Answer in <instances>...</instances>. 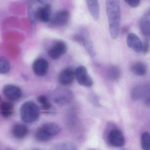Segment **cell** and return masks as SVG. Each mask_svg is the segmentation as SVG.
I'll use <instances>...</instances> for the list:
<instances>
[{
  "mask_svg": "<svg viewBox=\"0 0 150 150\" xmlns=\"http://www.w3.org/2000/svg\"><path fill=\"white\" fill-rule=\"evenodd\" d=\"M106 10L108 20L110 36L113 39L117 38L120 30L121 9L118 1H106Z\"/></svg>",
  "mask_w": 150,
  "mask_h": 150,
  "instance_id": "1",
  "label": "cell"
},
{
  "mask_svg": "<svg viewBox=\"0 0 150 150\" xmlns=\"http://www.w3.org/2000/svg\"><path fill=\"white\" fill-rule=\"evenodd\" d=\"M61 130L60 126L56 123H46L37 129L35 133V138L39 142H46L60 133Z\"/></svg>",
  "mask_w": 150,
  "mask_h": 150,
  "instance_id": "2",
  "label": "cell"
},
{
  "mask_svg": "<svg viewBox=\"0 0 150 150\" xmlns=\"http://www.w3.org/2000/svg\"><path fill=\"white\" fill-rule=\"evenodd\" d=\"M22 120L27 123L36 122L40 116V110L38 105L34 102H25L22 105L20 110Z\"/></svg>",
  "mask_w": 150,
  "mask_h": 150,
  "instance_id": "3",
  "label": "cell"
},
{
  "mask_svg": "<svg viewBox=\"0 0 150 150\" xmlns=\"http://www.w3.org/2000/svg\"><path fill=\"white\" fill-rule=\"evenodd\" d=\"M73 94L69 89L58 88L53 93V100L59 105H64L68 104L73 99Z\"/></svg>",
  "mask_w": 150,
  "mask_h": 150,
  "instance_id": "4",
  "label": "cell"
},
{
  "mask_svg": "<svg viewBox=\"0 0 150 150\" xmlns=\"http://www.w3.org/2000/svg\"><path fill=\"white\" fill-rule=\"evenodd\" d=\"M75 77L78 83L84 86L90 87L93 84V81L88 73L85 67H79L75 71Z\"/></svg>",
  "mask_w": 150,
  "mask_h": 150,
  "instance_id": "5",
  "label": "cell"
},
{
  "mask_svg": "<svg viewBox=\"0 0 150 150\" xmlns=\"http://www.w3.org/2000/svg\"><path fill=\"white\" fill-rule=\"evenodd\" d=\"M108 141L110 145L116 147H121L125 144V139L121 130L118 129L111 130L108 134Z\"/></svg>",
  "mask_w": 150,
  "mask_h": 150,
  "instance_id": "6",
  "label": "cell"
},
{
  "mask_svg": "<svg viewBox=\"0 0 150 150\" xmlns=\"http://www.w3.org/2000/svg\"><path fill=\"white\" fill-rule=\"evenodd\" d=\"M3 93L5 97L12 101L18 100L22 95V92L21 88L13 85L5 86L3 88Z\"/></svg>",
  "mask_w": 150,
  "mask_h": 150,
  "instance_id": "7",
  "label": "cell"
},
{
  "mask_svg": "<svg viewBox=\"0 0 150 150\" xmlns=\"http://www.w3.org/2000/svg\"><path fill=\"white\" fill-rule=\"evenodd\" d=\"M67 50V45L63 41H59L55 43L48 52L49 57L53 59H59Z\"/></svg>",
  "mask_w": 150,
  "mask_h": 150,
  "instance_id": "8",
  "label": "cell"
},
{
  "mask_svg": "<svg viewBox=\"0 0 150 150\" xmlns=\"http://www.w3.org/2000/svg\"><path fill=\"white\" fill-rule=\"evenodd\" d=\"M150 95V83L141 84L135 87L132 91L131 96L135 100L146 98Z\"/></svg>",
  "mask_w": 150,
  "mask_h": 150,
  "instance_id": "9",
  "label": "cell"
},
{
  "mask_svg": "<svg viewBox=\"0 0 150 150\" xmlns=\"http://www.w3.org/2000/svg\"><path fill=\"white\" fill-rule=\"evenodd\" d=\"M70 13L67 10L59 11L56 14L52 20L51 24L55 27H63L65 26L69 22Z\"/></svg>",
  "mask_w": 150,
  "mask_h": 150,
  "instance_id": "10",
  "label": "cell"
},
{
  "mask_svg": "<svg viewBox=\"0 0 150 150\" xmlns=\"http://www.w3.org/2000/svg\"><path fill=\"white\" fill-rule=\"evenodd\" d=\"M34 73L38 76L42 77L47 74L49 70V63L46 59L39 58L35 60L32 66Z\"/></svg>",
  "mask_w": 150,
  "mask_h": 150,
  "instance_id": "11",
  "label": "cell"
},
{
  "mask_svg": "<svg viewBox=\"0 0 150 150\" xmlns=\"http://www.w3.org/2000/svg\"><path fill=\"white\" fill-rule=\"evenodd\" d=\"M75 77V71L72 68H67L61 71L58 77L59 83L63 86L71 85Z\"/></svg>",
  "mask_w": 150,
  "mask_h": 150,
  "instance_id": "12",
  "label": "cell"
},
{
  "mask_svg": "<svg viewBox=\"0 0 150 150\" xmlns=\"http://www.w3.org/2000/svg\"><path fill=\"white\" fill-rule=\"evenodd\" d=\"M51 13L50 5H45L40 7L37 9L35 13V18L42 23H47L50 21Z\"/></svg>",
  "mask_w": 150,
  "mask_h": 150,
  "instance_id": "13",
  "label": "cell"
},
{
  "mask_svg": "<svg viewBox=\"0 0 150 150\" xmlns=\"http://www.w3.org/2000/svg\"><path fill=\"white\" fill-rule=\"evenodd\" d=\"M128 46L137 52H142L143 44L139 38L133 33L128 35L127 38Z\"/></svg>",
  "mask_w": 150,
  "mask_h": 150,
  "instance_id": "14",
  "label": "cell"
},
{
  "mask_svg": "<svg viewBox=\"0 0 150 150\" xmlns=\"http://www.w3.org/2000/svg\"><path fill=\"white\" fill-rule=\"evenodd\" d=\"M139 25L142 34L150 36V8L142 16Z\"/></svg>",
  "mask_w": 150,
  "mask_h": 150,
  "instance_id": "15",
  "label": "cell"
},
{
  "mask_svg": "<svg viewBox=\"0 0 150 150\" xmlns=\"http://www.w3.org/2000/svg\"><path fill=\"white\" fill-rule=\"evenodd\" d=\"M87 6L90 14L96 21H98L100 16V5L96 0L86 1Z\"/></svg>",
  "mask_w": 150,
  "mask_h": 150,
  "instance_id": "16",
  "label": "cell"
},
{
  "mask_svg": "<svg viewBox=\"0 0 150 150\" xmlns=\"http://www.w3.org/2000/svg\"><path fill=\"white\" fill-rule=\"evenodd\" d=\"M29 130L26 125L21 124H18L14 126L13 129V135L18 139H23L28 134Z\"/></svg>",
  "mask_w": 150,
  "mask_h": 150,
  "instance_id": "17",
  "label": "cell"
},
{
  "mask_svg": "<svg viewBox=\"0 0 150 150\" xmlns=\"http://www.w3.org/2000/svg\"><path fill=\"white\" fill-rule=\"evenodd\" d=\"M1 115L5 118H8L13 115L14 106L10 102L3 101L1 103Z\"/></svg>",
  "mask_w": 150,
  "mask_h": 150,
  "instance_id": "18",
  "label": "cell"
},
{
  "mask_svg": "<svg viewBox=\"0 0 150 150\" xmlns=\"http://www.w3.org/2000/svg\"><path fill=\"white\" fill-rule=\"evenodd\" d=\"M130 71L135 75L144 76L147 73V68L145 64L142 62H138L132 66Z\"/></svg>",
  "mask_w": 150,
  "mask_h": 150,
  "instance_id": "19",
  "label": "cell"
},
{
  "mask_svg": "<svg viewBox=\"0 0 150 150\" xmlns=\"http://www.w3.org/2000/svg\"><path fill=\"white\" fill-rule=\"evenodd\" d=\"M107 75L110 80H117L121 77V69L117 66H110L107 70Z\"/></svg>",
  "mask_w": 150,
  "mask_h": 150,
  "instance_id": "20",
  "label": "cell"
},
{
  "mask_svg": "<svg viewBox=\"0 0 150 150\" xmlns=\"http://www.w3.org/2000/svg\"><path fill=\"white\" fill-rule=\"evenodd\" d=\"M83 42L84 45L86 49L87 50L88 52L92 57H94L95 55V52L94 49L93 45L92 40L87 33H85L83 38Z\"/></svg>",
  "mask_w": 150,
  "mask_h": 150,
  "instance_id": "21",
  "label": "cell"
},
{
  "mask_svg": "<svg viewBox=\"0 0 150 150\" xmlns=\"http://www.w3.org/2000/svg\"><path fill=\"white\" fill-rule=\"evenodd\" d=\"M10 64L9 61L4 57L0 58V73L5 74L10 71Z\"/></svg>",
  "mask_w": 150,
  "mask_h": 150,
  "instance_id": "22",
  "label": "cell"
},
{
  "mask_svg": "<svg viewBox=\"0 0 150 150\" xmlns=\"http://www.w3.org/2000/svg\"><path fill=\"white\" fill-rule=\"evenodd\" d=\"M141 147L143 150H150V134L145 132L141 137Z\"/></svg>",
  "mask_w": 150,
  "mask_h": 150,
  "instance_id": "23",
  "label": "cell"
},
{
  "mask_svg": "<svg viewBox=\"0 0 150 150\" xmlns=\"http://www.w3.org/2000/svg\"><path fill=\"white\" fill-rule=\"evenodd\" d=\"M38 101L42 105L43 109L45 111L50 110L52 104L48 101V98L45 95H41L38 96L37 98Z\"/></svg>",
  "mask_w": 150,
  "mask_h": 150,
  "instance_id": "24",
  "label": "cell"
},
{
  "mask_svg": "<svg viewBox=\"0 0 150 150\" xmlns=\"http://www.w3.org/2000/svg\"><path fill=\"white\" fill-rule=\"evenodd\" d=\"M57 150H76L72 145L69 144H62L57 146Z\"/></svg>",
  "mask_w": 150,
  "mask_h": 150,
  "instance_id": "25",
  "label": "cell"
},
{
  "mask_svg": "<svg viewBox=\"0 0 150 150\" xmlns=\"http://www.w3.org/2000/svg\"><path fill=\"white\" fill-rule=\"evenodd\" d=\"M125 1L129 6L132 8L137 7L140 3V1L139 0H127Z\"/></svg>",
  "mask_w": 150,
  "mask_h": 150,
  "instance_id": "26",
  "label": "cell"
},
{
  "mask_svg": "<svg viewBox=\"0 0 150 150\" xmlns=\"http://www.w3.org/2000/svg\"><path fill=\"white\" fill-rule=\"evenodd\" d=\"M149 51V44L148 42H144L143 45L142 52L144 54H146L148 53Z\"/></svg>",
  "mask_w": 150,
  "mask_h": 150,
  "instance_id": "27",
  "label": "cell"
},
{
  "mask_svg": "<svg viewBox=\"0 0 150 150\" xmlns=\"http://www.w3.org/2000/svg\"><path fill=\"white\" fill-rule=\"evenodd\" d=\"M144 103L146 106L150 107V95L145 98L144 101Z\"/></svg>",
  "mask_w": 150,
  "mask_h": 150,
  "instance_id": "28",
  "label": "cell"
},
{
  "mask_svg": "<svg viewBox=\"0 0 150 150\" xmlns=\"http://www.w3.org/2000/svg\"></svg>",
  "mask_w": 150,
  "mask_h": 150,
  "instance_id": "29",
  "label": "cell"
}]
</instances>
